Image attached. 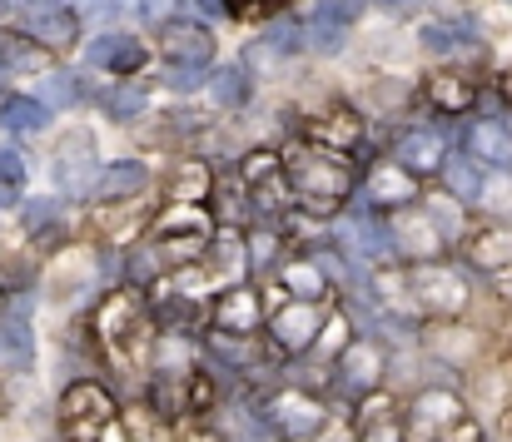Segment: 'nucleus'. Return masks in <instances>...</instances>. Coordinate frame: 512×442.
Segmentation results:
<instances>
[{
    "instance_id": "obj_1",
    "label": "nucleus",
    "mask_w": 512,
    "mask_h": 442,
    "mask_svg": "<svg viewBox=\"0 0 512 442\" xmlns=\"http://www.w3.org/2000/svg\"><path fill=\"white\" fill-rule=\"evenodd\" d=\"M289 169V184L294 194L309 204V209H339L343 199L353 194V169L343 164L339 154H324V149H289L284 159Z\"/></svg>"
},
{
    "instance_id": "obj_2",
    "label": "nucleus",
    "mask_w": 512,
    "mask_h": 442,
    "mask_svg": "<svg viewBox=\"0 0 512 442\" xmlns=\"http://www.w3.org/2000/svg\"><path fill=\"white\" fill-rule=\"evenodd\" d=\"M115 423V398L100 383H75L60 398V433L65 442H100V433Z\"/></svg>"
},
{
    "instance_id": "obj_3",
    "label": "nucleus",
    "mask_w": 512,
    "mask_h": 442,
    "mask_svg": "<svg viewBox=\"0 0 512 442\" xmlns=\"http://www.w3.org/2000/svg\"><path fill=\"white\" fill-rule=\"evenodd\" d=\"M160 50L170 60V85H199L204 80V65L214 55V35L194 20H170L160 30Z\"/></svg>"
},
{
    "instance_id": "obj_4",
    "label": "nucleus",
    "mask_w": 512,
    "mask_h": 442,
    "mask_svg": "<svg viewBox=\"0 0 512 442\" xmlns=\"http://www.w3.org/2000/svg\"><path fill=\"white\" fill-rule=\"evenodd\" d=\"M5 10L20 20V30L35 40V45H50V50H65L75 45L80 35V20L65 0H5Z\"/></svg>"
},
{
    "instance_id": "obj_5",
    "label": "nucleus",
    "mask_w": 512,
    "mask_h": 442,
    "mask_svg": "<svg viewBox=\"0 0 512 442\" xmlns=\"http://www.w3.org/2000/svg\"><path fill=\"white\" fill-rule=\"evenodd\" d=\"M274 343L284 348V353H304L314 338H319V328H324V303L319 298H294V303H284L279 313H274Z\"/></svg>"
},
{
    "instance_id": "obj_6",
    "label": "nucleus",
    "mask_w": 512,
    "mask_h": 442,
    "mask_svg": "<svg viewBox=\"0 0 512 442\" xmlns=\"http://www.w3.org/2000/svg\"><path fill=\"white\" fill-rule=\"evenodd\" d=\"M269 418H274V428H279L284 438H314V433L324 428V408H319L314 398H304V393L274 398V403H269Z\"/></svg>"
},
{
    "instance_id": "obj_7",
    "label": "nucleus",
    "mask_w": 512,
    "mask_h": 442,
    "mask_svg": "<svg viewBox=\"0 0 512 442\" xmlns=\"http://www.w3.org/2000/svg\"><path fill=\"white\" fill-rule=\"evenodd\" d=\"M398 159H403L408 174H433V169L448 164V135L418 125V130H408V135L398 140Z\"/></svg>"
},
{
    "instance_id": "obj_8",
    "label": "nucleus",
    "mask_w": 512,
    "mask_h": 442,
    "mask_svg": "<svg viewBox=\"0 0 512 442\" xmlns=\"http://www.w3.org/2000/svg\"><path fill=\"white\" fill-rule=\"evenodd\" d=\"M204 398H209V388H204L194 373H184V368L160 373V383H155V408H160L165 418H184V413H194Z\"/></svg>"
},
{
    "instance_id": "obj_9",
    "label": "nucleus",
    "mask_w": 512,
    "mask_h": 442,
    "mask_svg": "<svg viewBox=\"0 0 512 442\" xmlns=\"http://www.w3.org/2000/svg\"><path fill=\"white\" fill-rule=\"evenodd\" d=\"M55 174H60V189H70V194L95 189V145L85 135H70L55 154Z\"/></svg>"
},
{
    "instance_id": "obj_10",
    "label": "nucleus",
    "mask_w": 512,
    "mask_h": 442,
    "mask_svg": "<svg viewBox=\"0 0 512 442\" xmlns=\"http://www.w3.org/2000/svg\"><path fill=\"white\" fill-rule=\"evenodd\" d=\"M85 60L90 65H105V70H140L150 55H145V45L135 40V35H125V30H115V35H95L90 45H85Z\"/></svg>"
},
{
    "instance_id": "obj_11",
    "label": "nucleus",
    "mask_w": 512,
    "mask_h": 442,
    "mask_svg": "<svg viewBox=\"0 0 512 442\" xmlns=\"http://www.w3.org/2000/svg\"><path fill=\"white\" fill-rule=\"evenodd\" d=\"M413 289H418V298H423L428 308H443V313H453V308L468 303V284H463L453 269H438V264H423V269L413 274Z\"/></svg>"
},
{
    "instance_id": "obj_12",
    "label": "nucleus",
    "mask_w": 512,
    "mask_h": 442,
    "mask_svg": "<svg viewBox=\"0 0 512 442\" xmlns=\"http://www.w3.org/2000/svg\"><path fill=\"white\" fill-rule=\"evenodd\" d=\"M214 328L219 333H254L259 328V294L249 289H229L214 308Z\"/></svg>"
},
{
    "instance_id": "obj_13",
    "label": "nucleus",
    "mask_w": 512,
    "mask_h": 442,
    "mask_svg": "<svg viewBox=\"0 0 512 442\" xmlns=\"http://www.w3.org/2000/svg\"><path fill=\"white\" fill-rule=\"evenodd\" d=\"M468 254H473V264H478V269H488V274L512 269V229H503V224L478 229V234H473V244H468Z\"/></svg>"
},
{
    "instance_id": "obj_14",
    "label": "nucleus",
    "mask_w": 512,
    "mask_h": 442,
    "mask_svg": "<svg viewBox=\"0 0 512 442\" xmlns=\"http://www.w3.org/2000/svg\"><path fill=\"white\" fill-rule=\"evenodd\" d=\"M473 95H478V85H473L468 75H458V70H443V75L428 80V100H433L443 115H463V110L473 105Z\"/></svg>"
},
{
    "instance_id": "obj_15",
    "label": "nucleus",
    "mask_w": 512,
    "mask_h": 442,
    "mask_svg": "<svg viewBox=\"0 0 512 442\" xmlns=\"http://www.w3.org/2000/svg\"><path fill=\"white\" fill-rule=\"evenodd\" d=\"M150 184V169L140 164V159H125V164H110L100 179H95V194L100 199H130V194H140Z\"/></svg>"
},
{
    "instance_id": "obj_16",
    "label": "nucleus",
    "mask_w": 512,
    "mask_h": 442,
    "mask_svg": "<svg viewBox=\"0 0 512 442\" xmlns=\"http://www.w3.org/2000/svg\"><path fill=\"white\" fill-rule=\"evenodd\" d=\"M40 65H45V45H35L15 30H0V75H25Z\"/></svg>"
},
{
    "instance_id": "obj_17",
    "label": "nucleus",
    "mask_w": 512,
    "mask_h": 442,
    "mask_svg": "<svg viewBox=\"0 0 512 442\" xmlns=\"http://www.w3.org/2000/svg\"><path fill=\"white\" fill-rule=\"evenodd\" d=\"M209 234V214L204 209H165L160 219H155V239H165V244H174V239H204Z\"/></svg>"
},
{
    "instance_id": "obj_18",
    "label": "nucleus",
    "mask_w": 512,
    "mask_h": 442,
    "mask_svg": "<svg viewBox=\"0 0 512 442\" xmlns=\"http://www.w3.org/2000/svg\"><path fill=\"white\" fill-rule=\"evenodd\" d=\"M45 125V105L30 100V95H15L0 105V130H15V135H35Z\"/></svg>"
},
{
    "instance_id": "obj_19",
    "label": "nucleus",
    "mask_w": 512,
    "mask_h": 442,
    "mask_svg": "<svg viewBox=\"0 0 512 442\" xmlns=\"http://www.w3.org/2000/svg\"><path fill=\"white\" fill-rule=\"evenodd\" d=\"M468 149L483 164H512V130H503V125H478L468 135Z\"/></svg>"
},
{
    "instance_id": "obj_20",
    "label": "nucleus",
    "mask_w": 512,
    "mask_h": 442,
    "mask_svg": "<svg viewBox=\"0 0 512 442\" xmlns=\"http://www.w3.org/2000/svg\"><path fill=\"white\" fill-rule=\"evenodd\" d=\"M314 135L324 140V145H339V149H348V145H358V135H363V125H358V115L353 110H329L319 125H314Z\"/></svg>"
},
{
    "instance_id": "obj_21",
    "label": "nucleus",
    "mask_w": 512,
    "mask_h": 442,
    "mask_svg": "<svg viewBox=\"0 0 512 442\" xmlns=\"http://www.w3.org/2000/svg\"><path fill=\"white\" fill-rule=\"evenodd\" d=\"M0 353H5L10 368H25V363H30V328H25L20 313H10V318L0 323Z\"/></svg>"
},
{
    "instance_id": "obj_22",
    "label": "nucleus",
    "mask_w": 512,
    "mask_h": 442,
    "mask_svg": "<svg viewBox=\"0 0 512 442\" xmlns=\"http://www.w3.org/2000/svg\"><path fill=\"white\" fill-rule=\"evenodd\" d=\"M443 179H448V189H453L458 199H478L483 184H488L483 169H478L473 159H448V164H443Z\"/></svg>"
},
{
    "instance_id": "obj_23",
    "label": "nucleus",
    "mask_w": 512,
    "mask_h": 442,
    "mask_svg": "<svg viewBox=\"0 0 512 442\" xmlns=\"http://www.w3.org/2000/svg\"><path fill=\"white\" fill-rule=\"evenodd\" d=\"M413 194V179L403 174V169H378L373 179H368V199L373 204H403Z\"/></svg>"
},
{
    "instance_id": "obj_24",
    "label": "nucleus",
    "mask_w": 512,
    "mask_h": 442,
    "mask_svg": "<svg viewBox=\"0 0 512 442\" xmlns=\"http://www.w3.org/2000/svg\"><path fill=\"white\" fill-rule=\"evenodd\" d=\"M343 239H348L358 254H368V259H388V254H393V239H388L378 224H368V219H363V224L353 219V224L343 229Z\"/></svg>"
},
{
    "instance_id": "obj_25",
    "label": "nucleus",
    "mask_w": 512,
    "mask_h": 442,
    "mask_svg": "<svg viewBox=\"0 0 512 442\" xmlns=\"http://www.w3.org/2000/svg\"><path fill=\"white\" fill-rule=\"evenodd\" d=\"M209 95H214L219 105H244V100H249V75H244L239 65H229V70H219V75L209 80Z\"/></svg>"
},
{
    "instance_id": "obj_26",
    "label": "nucleus",
    "mask_w": 512,
    "mask_h": 442,
    "mask_svg": "<svg viewBox=\"0 0 512 442\" xmlns=\"http://www.w3.org/2000/svg\"><path fill=\"white\" fill-rule=\"evenodd\" d=\"M463 40H468V45L478 40L473 20H458V25H428V30H423V45H428V50H453V45H463Z\"/></svg>"
},
{
    "instance_id": "obj_27",
    "label": "nucleus",
    "mask_w": 512,
    "mask_h": 442,
    "mask_svg": "<svg viewBox=\"0 0 512 442\" xmlns=\"http://www.w3.org/2000/svg\"><path fill=\"white\" fill-rule=\"evenodd\" d=\"M453 418H458V398H448V393L418 398V423H453Z\"/></svg>"
},
{
    "instance_id": "obj_28",
    "label": "nucleus",
    "mask_w": 512,
    "mask_h": 442,
    "mask_svg": "<svg viewBox=\"0 0 512 442\" xmlns=\"http://www.w3.org/2000/svg\"><path fill=\"white\" fill-rule=\"evenodd\" d=\"M105 110H110L115 120H125V115H140V110H145V90H135V85H125V90H110V95H105Z\"/></svg>"
},
{
    "instance_id": "obj_29",
    "label": "nucleus",
    "mask_w": 512,
    "mask_h": 442,
    "mask_svg": "<svg viewBox=\"0 0 512 442\" xmlns=\"http://www.w3.org/2000/svg\"><path fill=\"white\" fill-rule=\"evenodd\" d=\"M284 279H289L299 294H324V264H319V269H314V264H289Z\"/></svg>"
},
{
    "instance_id": "obj_30",
    "label": "nucleus",
    "mask_w": 512,
    "mask_h": 442,
    "mask_svg": "<svg viewBox=\"0 0 512 442\" xmlns=\"http://www.w3.org/2000/svg\"><path fill=\"white\" fill-rule=\"evenodd\" d=\"M40 95H45V105L65 110V105H75V80L55 70V75H45V90H40Z\"/></svg>"
},
{
    "instance_id": "obj_31",
    "label": "nucleus",
    "mask_w": 512,
    "mask_h": 442,
    "mask_svg": "<svg viewBox=\"0 0 512 442\" xmlns=\"http://www.w3.org/2000/svg\"><path fill=\"white\" fill-rule=\"evenodd\" d=\"M55 214H60V209H55L50 199H30V204H25V224H30V229H45V224H55Z\"/></svg>"
},
{
    "instance_id": "obj_32",
    "label": "nucleus",
    "mask_w": 512,
    "mask_h": 442,
    "mask_svg": "<svg viewBox=\"0 0 512 442\" xmlns=\"http://www.w3.org/2000/svg\"><path fill=\"white\" fill-rule=\"evenodd\" d=\"M25 179V164L15 149H0V184H20Z\"/></svg>"
},
{
    "instance_id": "obj_33",
    "label": "nucleus",
    "mask_w": 512,
    "mask_h": 442,
    "mask_svg": "<svg viewBox=\"0 0 512 442\" xmlns=\"http://www.w3.org/2000/svg\"><path fill=\"white\" fill-rule=\"evenodd\" d=\"M269 45L289 55V50H299V30L294 25H279V30H269Z\"/></svg>"
},
{
    "instance_id": "obj_34",
    "label": "nucleus",
    "mask_w": 512,
    "mask_h": 442,
    "mask_svg": "<svg viewBox=\"0 0 512 442\" xmlns=\"http://www.w3.org/2000/svg\"><path fill=\"white\" fill-rule=\"evenodd\" d=\"M274 5H289V0H229V10H239V15H254V10H274Z\"/></svg>"
},
{
    "instance_id": "obj_35",
    "label": "nucleus",
    "mask_w": 512,
    "mask_h": 442,
    "mask_svg": "<svg viewBox=\"0 0 512 442\" xmlns=\"http://www.w3.org/2000/svg\"><path fill=\"white\" fill-rule=\"evenodd\" d=\"M443 442H478V428H473V423H463L453 438H443Z\"/></svg>"
},
{
    "instance_id": "obj_36",
    "label": "nucleus",
    "mask_w": 512,
    "mask_h": 442,
    "mask_svg": "<svg viewBox=\"0 0 512 442\" xmlns=\"http://www.w3.org/2000/svg\"><path fill=\"white\" fill-rule=\"evenodd\" d=\"M199 5H204L209 15H229V0H199Z\"/></svg>"
},
{
    "instance_id": "obj_37",
    "label": "nucleus",
    "mask_w": 512,
    "mask_h": 442,
    "mask_svg": "<svg viewBox=\"0 0 512 442\" xmlns=\"http://www.w3.org/2000/svg\"><path fill=\"white\" fill-rule=\"evenodd\" d=\"M383 5H393V10H403V5H413V0H383Z\"/></svg>"
},
{
    "instance_id": "obj_38",
    "label": "nucleus",
    "mask_w": 512,
    "mask_h": 442,
    "mask_svg": "<svg viewBox=\"0 0 512 442\" xmlns=\"http://www.w3.org/2000/svg\"><path fill=\"white\" fill-rule=\"evenodd\" d=\"M85 5H115V0H85Z\"/></svg>"
}]
</instances>
